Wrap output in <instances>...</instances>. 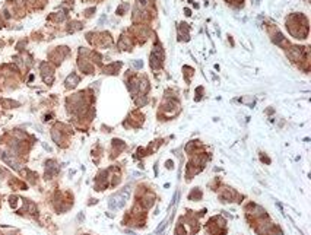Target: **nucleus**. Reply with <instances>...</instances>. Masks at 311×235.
I'll return each instance as SVG.
<instances>
[{
  "label": "nucleus",
  "mask_w": 311,
  "mask_h": 235,
  "mask_svg": "<svg viewBox=\"0 0 311 235\" xmlns=\"http://www.w3.org/2000/svg\"><path fill=\"white\" fill-rule=\"evenodd\" d=\"M129 193H130V190H129V188H126V191L123 190V191H120V193L114 194V196L110 199V209H113V210H116V209H121V207L124 206V203H126L127 197H129Z\"/></svg>",
  "instance_id": "obj_1"
},
{
  "label": "nucleus",
  "mask_w": 311,
  "mask_h": 235,
  "mask_svg": "<svg viewBox=\"0 0 311 235\" xmlns=\"http://www.w3.org/2000/svg\"><path fill=\"white\" fill-rule=\"evenodd\" d=\"M161 61H162V53L158 51V48L155 47V50L152 51V56H151V66L152 69H159L161 67Z\"/></svg>",
  "instance_id": "obj_2"
},
{
  "label": "nucleus",
  "mask_w": 311,
  "mask_h": 235,
  "mask_svg": "<svg viewBox=\"0 0 311 235\" xmlns=\"http://www.w3.org/2000/svg\"><path fill=\"white\" fill-rule=\"evenodd\" d=\"M288 56L294 60V61H301L302 60V57H304V50H302V47H291L289 48V51H288Z\"/></svg>",
  "instance_id": "obj_3"
},
{
  "label": "nucleus",
  "mask_w": 311,
  "mask_h": 235,
  "mask_svg": "<svg viewBox=\"0 0 311 235\" xmlns=\"http://www.w3.org/2000/svg\"><path fill=\"white\" fill-rule=\"evenodd\" d=\"M153 202H155V194H153V193H148V194H145L143 199H142V206H143L145 209H149V207H152Z\"/></svg>",
  "instance_id": "obj_4"
},
{
  "label": "nucleus",
  "mask_w": 311,
  "mask_h": 235,
  "mask_svg": "<svg viewBox=\"0 0 311 235\" xmlns=\"http://www.w3.org/2000/svg\"><path fill=\"white\" fill-rule=\"evenodd\" d=\"M273 228V223L272 222H260L259 226H257V232L261 234V235H267L269 231Z\"/></svg>",
  "instance_id": "obj_5"
},
{
  "label": "nucleus",
  "mask_w": 311,
  "mask_h": 235,
  "mask_svg": "<svg viewBox=\"0 0 311 235\" xmlns=\"http://www.w3.org/2000/svg\"><path fill=\"white\" fill-rule=\"evenodd\" d=\"M2 158H3V161H5L8 165H10L12 168L19 169V164L16 162V159H15V158H12V156H10V155H8V153H3V155H2Z\"/></svg>",
  "instance_id": "obj_6"
},
{
  "label": "nucleus",
  "mask_w": 311,
  "mask_h": 235,
  "mask_svg": "<svg viewBox=\"0 0 311 235\" xmlns=\"http://www.w3.org/2000/svg\"><path fill=\"white\" fill-rule=\"evenodd\" d=\"M79 82V77H77V75L76 73H72L67 79H66V88H75L76 86V83Z\"/></svg>",
  "instance_id": "obj_7"
},
{
  "label": "nucleus",
  "mask_w": 311,
  "mask_h": 235,
  "mask_svg": "<svg viewBox=\"0 0 311 235\" xmlns=\"http://www.w3.org/2000/svg\"><path fill=\"white\" fill-rule=\"evenodd\" d=\"M119 45H120V48L121 50H130L132 48V41H130V38L129 37H121V40H120V43H119Z\"/></svg>",
  "instance_id": "obj_8"
},
{
  "label": "nucleus",
  "mask_w": 311,
  "mask_h": 235,
  "mask_svg": "<svg viewBox=\"0 0 311 235\" xmlns=\"http://www.w3.org/2000/svg\"><path fill=\"white\" fill-rule=\"evenodd\" d=\"M129 91H130L133 95L139 92V80H137V79H133V80L129 83Z\"/></svg>",
  "instance_id": "obj_9"
},
{
  "label": "nucleus",
  "mask_w": 311,
  "mask_h": 235,
  "mask_svg": "<svg viewBox=\"0 0 311 235\" xmlns=\"http://www.w3.org/2000/svg\"><path fill=\"white\" fill-rule=\"evenodd\" d=\"M51 137H53V140L56 142V143H59V145H61V135H60V132L57 130V127H54L53 129V132H51Z\"/></svg>",
  "instance_id": "obj_10"
},
{
  "label": "nucleus",
  "mask_w": 311,
  "mask_h": 235,
  "mask_svg": "<svg viewBox=\"0 0 311 235\" xmlns=\"http://www.w3.org/2000/svg\"><path fill=\"white\" fill-rule=\"evenodd\" d=\"M79 67L85 72V73H92V66L91 64H88V63H85V61H79Z\"/></svg>",
  "instance_id": "obj_11"
},
{
  "label": "nucleus",
  "mask_w": 311,
  "mask_h": 235,
  "mask_svg": "<svg viewBox=\"0 0 311 235\" xmlns=\"http://www.w3.org/2000/svg\"><path fill=\"white\" fill-rule=\"evenodd\" d=\"M2 104H3L6 108H15V107L19 105L16 101H10V99H2Z\"/></svg>",
  "instance_id": "obj_12"
},
{
  "label": "nucleus",
  "mask_w": 311,
  "mask_h": 235,
  "mask_svg": "<svg viewBox=\"0 0 311 235\" xmlns=\"http://www.w3.org/2000/svg\"><path fill=\"white\" fill-rule=\"evenodd\" d=\"M190 200H193V199H196V200H200L202 199V193H200V190L199 188H196V190H193L191 193H190Z\"/></svg>",
  "instance_id": "obj_13"
},
{
  "label": "nucleus",
  "mask_w": 311,
  "mask_h": 235,
  "mask_svg": "<svg viewBox=\"0 0 311 235\" xmlns=\"http://www.w3.org/2000/svg\"><path fill=\"white\" fill-rule=\"evenodd\" d=\"M120 66H121L120 63H116V64H110V66H107V67H105V72H107V73H116L114 70H117V69H119Z\"/></svg>",
  "instance_id": "obj_14"
},
{
  "label": "nucleus",
  "mask_w": 311,
  "mask_h": 235,
  "mask_svg": "<svg viewBox=\"0 0 311 235\" xmlns=\"http://www.w3.org/2000/svg\"><path fill=\"white\" fill-rule=\"evenodd\" d=\"M145 104H148V96H146V95H143L142 98H137V99H136V105L143 107Z\"/></svg>",
  "instance_id": "obj_15"
},
{
  "label": "nucleus",
  "mask_w": 311,
  "mask_h": 235,
  "mask_svg": "<svg viewBox=\"0 0 311 235\" xmlns=\"http://www.w3.org/2000/svg\"><path fill=\"white\" fill-rule=\"evenodd\" d=\"M142 66H143V61H142V60L133 61V67H136V69H142Z\"/></svg>",
  "instance_id": "obj_16"
},
{
  "label": "nucleus",
  "mask_w": 311,
  "mask_h": 235,
  "mask_svg": "<svg viewBox=\"0 0 311 235\" xmlns=\"http://www.w3.org/2000/svg\"><path fill=\"white\" fill-rule=\"evenodd\" d=\"M175 234H177V235H184V229H183V226H181V225H180V226L177 228Z\"/></svg>",
  "instance_id": "obj_17"
},
{
  "label": "nucleus",
  "mask_w": 311,
  "mask_h": 235,
  "mask_svg": "<svg viewBox=\"0 0 311 235\" xmlns=\"http://www.w3.org/2000/svg\"><path fill=\"white\" fill-rule=\"evenodd\" d=\"M167 167H168V168H172V161H168V162H167Z\"/></svg>",
  "instance_id": "obj_18"
},
{
  "label": "nucleus",
  "mask_w": 311,
  "mask_h": 235,
  "mask_svg": "<svg viewBox=\"0 0 311 235\" xmlns=\"http://www.w3.org/2000/svg\"><path fill=\"white\" fill-rule=\"evenodd\" d=\"M185 15H187V16H190V15H191V13H190V9H185Z\"/></svg>",
  "instance_id": "obj_19"
}]
</instances>
